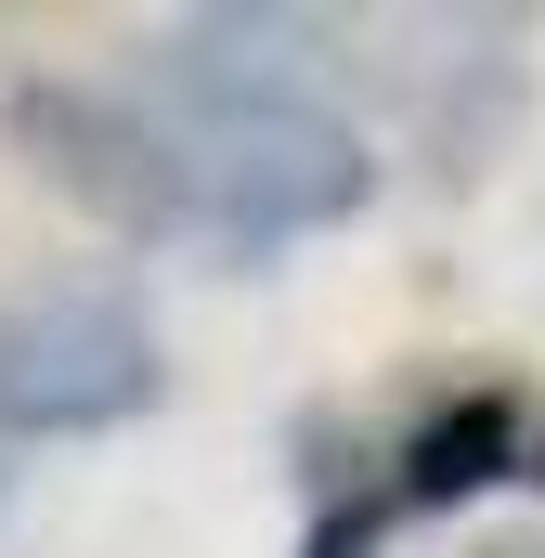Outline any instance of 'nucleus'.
<instances>
[{"label":"nucleus","instance_id":"nucleus-5","mask_svg":"<svg viewBox=\"0 0 545 558\" xmlns=\"http://www.w3.org/2000/svg\"><path fill=\"white\" fill-rule=\"evenodd\" d=\"M533 481H545V468H533Z\"/></svg>","mask_w":545,"mask_h":558},{"label":"nucleus","instance_id":"nucleus-4","mask_svg":"<svg viewBox=\"0 0 545 558\" xmlns=\"http://www.w3.org/2000/svg\"><path fill=\"white\" fill-rule=\"evenodd\" d=\"M494 468H507V403H455V416L415 428L403 494H415V507H441V494H468V481H494Z\"/></svg>","mask_w":545,"mask_h":558},{"label":"nucleus","instance_id":"nucleus-3","mask_svg":"<svg viewBox=\"0 0 545 558\" xmlns=\"http://www.w3.org/2000/svg\"><path fill=\"white\" fill-rule=\"evenodd\" d=\"M13 143L39 156V182H65L78 208H105V221H131V234H169L182 221V169H169V143L143 105L118 92H13Z\"/></svg>","mask_w":545,"mask_h":558},{"label":"nucleus","instance_id":"nucleus-1","mask_svg":"<svg viewBox=\"0 0 545 558\" xmlns=\"http://www.w3.org/2000/svg\"><path fill=\"white\" fill-rule=\"evenodd\" d=\"M143 118L182 169V221L221 234V247H272V234H312V221L364 208V143L312 105H286V92H261V78L169 65V105H143Z\"/></svg>","mask_w":545,"mask_h":558},{"label":"nucleus","instance_id":"nucleus-2","mask_svg":"<svg viewBox=\"0 0 545 558\" xmlns=\"http://www.w3.org/2000/svg\"><path fill=\"white\" fill-rule=\"evenodd\" d=\"M156 390V338L118 299H39L0 325V428H105Z\"/></svg>","mask_w":545,"mask_h":558}]
</instances>
